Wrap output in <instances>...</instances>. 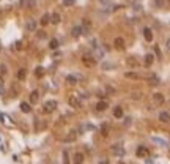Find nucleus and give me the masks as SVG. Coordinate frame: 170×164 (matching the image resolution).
Listing matches in <instances>:
<instances>
[{
    "mask_svg": "<svg viewBox=\"0 0 170 164\" xmlns=\"http://www.w3.org/2000/svg\"><path fill=\"white\" fill-rule=\"evenodd\" d=\"M76 137H77V133L76 131H71V133L65 137V142H72V140H76Z\"/></svg>",
    "mask_w": 170,
    "mask_h": 164,
    "instance_id": "nucleus-20",
    "label": "nucleus"
},
{
    "mask_svg": "<svg viewBox=\"0 0 170 164\" xmlns=\"http://www.w3.org/2000/svg\"><path fill=\"white\" fill-rule=\"evenodd\" d=\"M126 77L128 79H140V76L137 73H126Z\"/></svg>",
    "mask_w": 170,
    "mask_h": 164,
    "instance_id": "nucleus-28",
    "label": "nucleus"
},
{
    "mask_svg": "<svg viewBox=\"0 0 170 164\" xmlns=\"http://www.w3.org/2000/svg\"><path fill=\"white\" fill-rule=\"evenodd\" d=\"M113 44H115V47L118 49V51H123V49H125V40L120 38V36L113 40Z\"/></svg>",
    "mask_w": 170,
    "mask_h": 164,
    "instance_id": "nucleus-7",
    "label": "nucleus"
},
{
    "mask_svg": "<svg viewBox=\"0 0 170 164\" xmlns=\"http://www.w3.org/2000/svg\"><path fill=\"white\" fill-rule=\"evenodd\" d=\"M167 49H170V38L167 40Z\"/></svg>",
    "mask_w": 170,
    "mask_h": 164,
    "instance_id": "nucleus-37",
    "label": "nucleus"
},
{
    "mask_svg": "<svg viewBox=\"0 0 170 164\" xmlns=\"http://www.w3.org/2000/svg\"><path fill=\"white\" fill-rule=\"evenodd\" d=\"M41 25H47L49 22H50V14H47V13H46V14H43V17H41Z\"/></svg>",
    "mask_w": 170,
    "mask_h": 164,
    "instance_id": "nucleus-21",
    "label": "nucleus"
},
{
    "mask_svg": "<svg viewBox=\"0 0 170 164\" xmlns=\"http://www.w3.org/2000/svg\"><path fill=\"white\" fill-rule=\"evenodd\" d=\"M82 63H84L85 66L91 68V66H95V65H96V57L90 55V54H85V55L82 57Z\"/></svg>",
    "mask_w": 170,
    "mask_h": 164,
    "instance_id": "nucleus-2",
    "label": "nucleus"
},
{
    "mask_svg": "<svg viewBox=\"0 0 170 164\" xmlns=\"http://www.w3.org/2000/svg\"><path fill=\"white\" fill-rule=\"evenodd\" d=\"M154 3H156V6H158V8H164L165 5H167L165 0H154Z\"/></svg>",
    "mask_w": 170,
    "mask_h": 164,
    "instance_id": "nucleus-29",
    "label": "nucleus"
},
{
    "mask_svg": "<svg viewBox=\"0 0 170 164\" xmlns=\"http://www.w3.org/2000/svg\"><path fill=\"white\" fill-rule=\"evenodd\" d=\"M49 47H50V49H57V47H58V41L55 40V38H54V40H50V43H49Z\"/></svg>",
    "mask_w": 170,
    "mask_h": 164,
    "instance_id": "nucleus-30",
    "label": "nucleus"
},
{
    "mask_svg": "<svg viewBox=\"0 0 170 164\" xmlns=\"http://www.w3.org/2000/svg\"><path fill=\"white\" fill-rule=\"evenodd\" d=\"M57 101L55 99H49V101H46L44 104H43V112L44 114H52L55 109H57Z\"/></svg>",
    "mask_w": 170,
    "mask_h": 164,
    "instance_id": "nucleus-1",
    "label": "nucleus"
},
{
    "mask_svg": "<svg viewBox=\"0 0 170 164\" xmlns=\"http://www.w3.org/2000/svg\"><path fill=\"white\" fill-rule=\"evenodd\" d=\"M5 74H6V66L0 65V76H5Z\"/></svg>",
    "mask_w": 170,
    "mask_h": 164,
    "instance_id": "nucleus-33",
    "label": "nucleus"
},
{
    "mask_svg": "<svg viewBox=\"0 0 170 164\" xmlns=\"http://www.w3.org/2000/svg\"><path fill=\"white\" fill-rule=\"evenodd\" d=\"M35 76H36V77H43V76H44V68H43V66H36Z\"/></svg>",
    "mask_w": 170,
    "mask_h": 164,
    "instance_id": "nucleus-25",
    "label": "nucleus"
},
{
    "mask_svg": "<svg viewBox=\"0 0 170 164\" xmlns=\"http://www.w3.org/2000/svg\"><path fill=\"white\" fill-rule=\"evenodd\" d=\"M66 82H68L70 85H76V84H77V77L72 76V74H70V76H66Z\"/></svg>",
    "mask_w": 170,
    "mask_h": 164,
    "instance_id": "nucleus-22",
    "label": "nucleus"
},
{
    "mask_svg": "<svg viewBox=\"0 0 170 164\" xmlns=\"http://www.w3.org/2000/svg\"><path fill=\"white\" fill-rule=\"evenodd\" d=\"M21 5H22V6L25 5V0H21Z\"/></svg>",
    "mask_w": 170,
    "mask_h": 164,
    "instance_id": "nucleus-38",
    "label": "nucleus"
},
{
    "mask_svg": "<svg viewBox=\"0 0 170 164\" xmlns=\"http://www.w3.org/2000/svg\"><path fill=\"white\" fill-rule=\"evenodd\" d=\"M112 153L117 155V156H125V148L121 147V145H112Z\"/></svg>",
    "mask_w": 170,
    "mask_h": 164,
    "instance_id": "nucleus-4",
    "label": "nucleus"
},
{
    "mask_svg": "<svg viewBox=\"0 0 170 164\" xmlns=\"http://www.w3.org/2000/svg\"><path fill=\"white\" fill-rule=\"evenodd\" d=\"M136 155H137L139 158H146V156H148V148H146V147H143V145H140V147L137 148Z\"/></svg>",
    "mask_w": 170,
    "mask_h": 164,
    "instance_id": "nucleus-6",
    "label": "nucleus"
},
{
    "mask_svg": "<svg viewBox=\"0 0 170 164\" xmlns=\"http://www.w3.org/2000/svg\"><path fill=\"white\" fill-rule=\"evenodd\" d=\"M159 120L162 123H169L170 122V114L169 112H161L159 114Z\"/></svg>",
    "mask_w": 170,
    "mask_h": 164,
    "instance_id": "nucleus-11",
    "label": "nucleus"
},
{
    "mask_svg": "<svg viewBox=\"0 0 170 164\" xmlns=\"http://www.w3.org/2000/svg\"><path fill=\"white\" fill-rule=\"evenodd\" d=\"M154 52H156V54H158V55L161 57V51H159V47H158V46H156V47H154Z\"/></svg>",
    "mask_w": 170,
    "mask_h": 164,
    "instance_id": "nucleus-35",
    "label": "nucleus"
},
{
    "mask_svg": "<svg viewBox=\"0 0 170 164\" xmlns=\"http://www.w3.org/2000/svg\"><path fill=\"white\" fill-rule=\"evenodd\" d=\"M68 103H70V106L74 107V109H79V107H80V99L77 98V96H70Z\"/></svg>",
    "mask_w": 170,
    "mask_h": 164,
    "instance_id": "nucleus-5",
    "label": "nucleus"
},
{
    "mask_svg": "<svg viewBox=\"0 0 170 164\" xmlns=\"http://www.w3.org/2000/svg\"><path fill=\"white\" fill-rule=\"evenodd\" d=\"M131 98H132V99H140V98H142V93H140V92H132Z\"/></svg>",
    "mask_w": 170,
    "mask_h": 164,
    "instance_id": "nucleus-31",
    "label": "nucleus"
},
{
    "mask_svg": "<svg viewBox=\"0 0 170 164\" xmlns=\"http://www.w3.org/2000/svg\"><path fill=\"white\" fill-rule=\"evenodd\" d=\"M99 2H101V3H104V5H105V3H109V0H99Z\"/></svg>",
    "mask_w": 170,
    "mask_h": 164,
    "instance_id": "nucleus-36",
    "label": "nucleus"
},
{
    "mask_svg": "<svg viewBox=\"0 0 170 164\" xmlns=\"http://www.w3.org/2000/svg\"><path fill=\"white\" fill-rule=\"evenodd\" d=\"M143 36H145V40L148 41H153V32H151V29H145L143 30Z\"/></svg>",
    "mask_w": 170,
    "mask_h": 164,
    "instance_id": "nucleus-15",
    "label": "nucleus"
},
{
    "mask_svg": "<svg viewBox=\"0 0 170 164\" xmlns=\"http://www.w3.org/2000/svg\"><path fill=\"white\" fill-rule=\"evenodd\" d=\"M101 133H103V136L109 134V123H103V125H101Z\"/></svg>",
    "mask_w": 170,
    "mask_h": 164,
    "instance_id": "nucleus-26",
    "label": "nucleus"
},
{
    "mask_svg": "<svg viewBox=\"0 0 170 164\" xmlns=\"http://www.w3.org/2000/svg\"><path fill=\"white\" fill-rule=\"evenodd\" d=\"M153 63V54H146L145 55V66H151Z\"/></svg>",
    "mask_w": 170,
    "mask_h": 164,
    "instance_id": "nucleus-24",
    "label": "nucleus"
},
{
    "mask_svg": "<svg viewBox=\"0 0 170 164\" xmlns=\"http://www.w3.org/2000/svg\"><path fill=\"white\" fill-rule=\"evenodd\" d=\"M153 98H154V103L156 104H162L164 103V95L162 93H154Z\"/></svg>",
    "mask_w": 170,
    "mask_h": 164,
    "instance_id": "nucleus-18",
    "label": "nucleus"
},
{
    "mask_svg": "<svg viewBox=\"0 0 170 164\" xmlns=\"http://www.w3.org/2000/svg\"><path fill=\"white\" fill-rule=\"evenodd\" d=\"M84 159H85L84 153H74V156H72V163H74V164H82V163H84Z\"/></svg>",
    "mask_w": 170,
    "mask_h": 164,
    "instance_id": "nucleus-9",
    "label": "nucleus"
},
{
    "mask_svg": "<svg viewBox=\"0 0 170 164\" xmlns=\"http://www.w3.org/2000/svg\"><path fill=\"white\" fill-rule=\"evenodd\" d=\"M80 29H82V35H88L91 30V22L88 19H84V24L80 25Z\"/></svg>",
    "mask_w": 170,
    "mask_h": 164,
    "instance_id": "nucleus-3",
    "label": "nucleus"
},
{
    "mask_svg": "<svg viewBox=\"0 0 170 164\" xmlns=\"http://www.w3.org/2000/svg\"><path fill=\"white\" fill-rule=\"evenodd\" d=\"M107 107H109V103H107V101H99V103H96V111H99V112L105 111Z\"/></svg>",
    "mask_w": 170,
    "mask_h": 164,
    "instance_id": "nucleus-10",
    "label": "nucleus"
},
{
    "mask_svg": "<svg viewBox=\"0 0 170 164\" xmlns=\"http://www.w3.org/2000/svg\"><path fill=\"white\" fill-rule=\"evenodd\" d=\"M128 65H129L131 68H132V66H134V68H136L137 65H139V63H137V60H136V58H134V57H128Z\"/></svg>",
    "mask_w": 170,
    "mask_h": 164,
    "instance_id": "nucleus-27",
    "label": "nucleus"
},
{
    "mask_svg": "<svg viewBox=\"0 0 170 164\" xmlns=\"http://www.w3.org/2000/svg\"><path fill=\"white\" fill-rule=\"evenodd\" d=\"M27 30L29 32H35L36 30V22L33 19H29L27 21Z\"/></svg>",
    "mask_w": 170,
    "mask_h": 164,
    "instance_id": "nucleus-14",
    "label": "nucleus"
},
{
    "mask_svg": "<svg viewBox=\"0 0 170 164\" xmlns=\"http://www.w3.org/2000/svg\"><path fill=\"white\" fill-rule=\"evenodd\" d=\"M76 3V0H63V5L65 6H72Z\"/></svg>",
    "mask_w": 170,
    "mask_h": 164,
    "instance_id": "nucleus-32",
    "label": "nucleus"
},
{
    "mask_svg": "<svg viewBox=\"0 0 170 164\" xmlns=\"http://www.w3.org/2000/svg\"><path fill=\"white\" fill-rule=\"evenodd\" d=\"M14 49H17V51H19V49H22V43H21V41H17V43L14 44Z\"/></svg>",
    "mask_w": 170,
    "mask_h": 164,
    "instance_id": "nucleus-34",
    "label": "nucleus"
},
{
    "mask_svg": "<svg viewBox=\"0 0 170 164\" xmlns=\"http://www.w3.org/2000/svg\"><path fill=\"white\" fill-rule=\"evenodd\" d=\"M146 79H148V82H150L151 85H158V84H159V77L156 76V74H150Z\"/></svg>",
    "mask_w": 170,
    "mask_h": 164,
    "instance_id": "nucleus-12",
    "label": "nucleus"
},
{
    "mask_svg": "<svg viewBox=\"0 0 170 164\" xmlns=\"http://www.w3.org/2000/svg\"><path fill=\"white\" fill-rule=\"evenodd\" d=\"M38 101H39V92L38 90H33L30 93V104H36Z\"/></svg>",
    "mask_w": 170,
    "mask_h": 164,
    "instance_id": "nucleus-8",
    "label": "nucleus"
},
{
    "mask_svg": "<svg viewBox=\"0 0 170 164\" xmlns=\"http://www.w3.org/2000/svg\"><path fill=\"white\" fill-rule=\"evenodd\" d=\"M16 77H17V79H19V81H24L25 77H27V70H25V68H21V70L17 71Z\"/></svg>",
    "mask_w": 170,
    "mask_h": 164,
    "instance_id": "nucleus-13",
    "label": "nucleus"
},
{
    "mask_svg": "<svg viewBox=\"0 0 170 164\" xmlns=\"http://www.w3.org/2000/svg\"><path fill=\"white\" fill-rule=\"evenodd\" d=\"M71 35L74 36V38H77V36H80V35H82V29H80V27H74V29L71 30Z\"/></svg>",
    "mask_w": 170,
    "mask_h": 164,
    "instance_id": "nucleus-23",
    "label": "nucleus"
},
{
    "mask_svg": "<svg viewBox=\"0 0 170 164\" xmlns=\"http://www.w3.org/2000/svg\"><path fill=\"white\" fill-rule=\"evenodd\" d=\"M60 21H62V17H60V14H58V13H54V14H50V22H52V24H58Z\"/></svg>",
    "mask_w": 170,
    "mask_h": 164,
    "instance_id": "nucleus-19",
    "label": "nucleus"
},
{
    "mask_svg": "<svg viewBox=\"0 0 170 164\" xmlns=\"http://www.w3.org/2000/svg\"><path fill=\"white\" fill-rule=\"evenodd\" d=\"M113 117H115V118H121V117H123V109H121V106L113 107Z\"/></svg>",
    "mask_w": 170,
    "mask_h": 164,
    "instance_id": "nucleus-17",
    "label": "nucleus"
},
{
    "mask_svg": "<svg viewBox=\"0 0 170 164\" xmlns=\"http://www.w3.org/2000/svg\"><path fill=\"white\" fill-rule=\"evenodd\" d=\"M19 107H21V111L24 112V114H29V112L32 111L30 103H25V101H24V103H21V106H19Z\"/></svg>",
    "mask_w": 170,
    "mask_h": 164,
    "instance_id": "nucleus-16",
    "label": "nucleus"
},
{
    "mask_svg": "<svg viewBox=\"0 0 170 164\" xmlns=\"http://www.w3.org/2000/svg\"><path fill=\"white\" fill-rule=\"evenodd\" d=\"M99 164H109V161H101Z\"/></svg>",
    "mask_w": 170,
    "mask_h": 164,
    "instance_id": "nucleus-39",
    "label": "nucleus"
}]
</instances>
